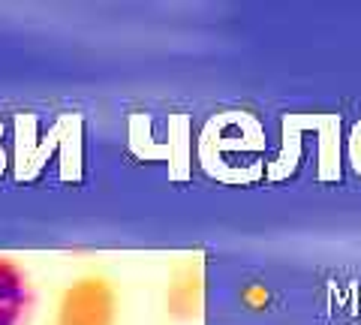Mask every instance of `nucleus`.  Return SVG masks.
<instances>
[{"label": "nucleus", "mask_w": 361, "mask_h": 325, "mask_svg": "<svg viewBox=\"0 0 361 325\" xmlns=\"http://www.w3.org/2000/svg\"><path fill=\"white\" fill-rule=\"evenodd\" d=\"M262 148L265 142L256 121L244 111H229L208 124L202 136V163L223 181H253L262 163Z\"/></svg>", "instance_id": "1"}, {"label": "nucleus", "mask_w": 361, "mask_h": 325, "mask_svg": "<svg viewBox=\"0 0 361 325\" xmlns=\"http://www.w3.org/2000/svg\"><path fill=\"white\" fill-rule=\"evenodd\" d=\"M54 325H115V289L103 277H82L58 301Z\"/></svg>", "instance_id": "2"}, {"label": "nucleus", "mask_w": 361, "mask_h": 325, "mask_svg": "<svg viewBox=\"0 0 361 325\" xmlns=\"http://www.w3.org/2000/svg\"><path fill=\"white\" fill-rule=\"evenodd\" d=\"M353 166H355V172L361 175V124L353 133Z\"/></svg>", "instance_id": "5"}, {"label": "nucleus", "mask_w": 361, "mask_h": 325, "mask_svg": "<svg viewBox=\"0 0 361 325\" xmlns=\"http://www.w3.org/2000/svg\"><path fill=\"white\" fill-rule=\"evenodd\" d=\"M202 305V274L199 268L187 265L172 283H169V313L178 319H193Z\"/></svg>", "instance_id": "4"}, {"label": "nucleus", "mask_w": 361, "mask_h": 325, "mask_svg": "<svg viewBox=\"0 0 361 325\" xmlns=\"http://www.w3.org/2000/svg\"><path fill=\"white\" fill-rule=\"evenodd\" d=\"M33 310V289L25 268L0 256V325H27Z\"/></svg>", "instance_id": "3"}]
</instances>
